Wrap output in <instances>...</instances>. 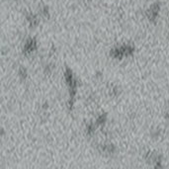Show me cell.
<instances>
[{"label":"cell","instance_id":"cell-1","mask_svg":"<svg viewBox=\"0 0 169 169\" xmlns=\"http://www.w3.org/2000/svg\"><path fill=\"white\" fill-rule=\"evenodd\" d=\"M37 49V43L34 40H30L29 42H27L26 45L24 47V51L26 54H30L32 51H34Z\"/></svg>","mask_w":169,"mask_h":169},{"label":"cell","instance_id":"cell-2","mask_svg":"<svg viewBox=\"0 0 169 169\" xmlns=\"http://www.w3.org/2000/svg\"><path fill=\"white\" fill-rule=\"evenodd\" d=\"M19 74H20V76H21L22 78H25L27 76L26 69L23 68V67H21V68H20V70H19Z\"/></svg>","mask_w":169,"mask_h":169}]
</instances>
